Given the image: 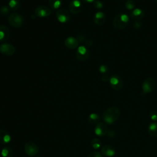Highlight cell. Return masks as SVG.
<instances>
[{
  "mask_svg": "<svg viewBox=\"0 0 157 157\" xmlns=\"http://www.w3.org/2000/svg\"><path fill=\"white\" fill-rule=\"evenodd\" d=\"M120 111L117 107H110L105 110L102 114V118L108 124L113 123L120 117Z\"/></svg>",
  "mask_w": 157,
  "mask_h": 157,
  "instance_id": "obj_1",
  "label": "cell"
},
{
  "mask_svg": "<svg viewBox=\"0 0 157 157\" xmlns=\"http://www.w3.org/2000/svg\"><path fill=\"white\" fill-rule=\"evenodd\" d=\"M129 18L126 14H118L113 20V25L115 28L118 29H122L126 27L128 24Z\"/></svg>",
  "mask_w": 157,
  "mask_h": 157,
  "instance_id": "obj_2",
  "label": "cell"
},
{
  "mask_svg": "<svg viewBox=\"0 0 157 157\" xmlns=\"http://www.w3.org/2000/svg\"><path fill=\"white\" fill-rule=\"evenodd\" d=\"M156 87V82L154 78L148 77L146 78L142 83V88L144 94L149 93L153 91Z\"/></svg>",
  "mask_w": 157,
  "mask_h": 157,
  "instance_id": "obj_3",
  "label": "cell"
},
{
  "mask_svg": "<svg viewBox=\"0 0 157 157\" xmlns=\"http://www.w3.org/2000/svg\"><path fill=\"white\" fill-rule=\"evenodd\" d=\"M8 22L9 25L14 28H19L23 23V18L21 15L17 13H12L8 17Z\"/></svg>",
  "mask_w": 157,
  "mask_h": 157,
  "instance_id": "obj_4",
  "label": "cell"
},
{
  "mask_svg": "<svg viewBox=\"0 0 157 157\" xmlns=\"http://www.w3.org/2000/svg\"><path fill=\"white\" fill-rule=\"evenodd\" d=\"M25 153L31 156L36 155L39 152L37 145L33 142H28L25 144L24 147Z\"/></svg>",
  "mask_w": 157,
  "mask_h": 157,
  "instance_id": "obj_5",
  "label": "cell"
},
{
  "mask_svg": "<svg viewBox=\"0 0 157 157\" xmlns=\"http://www.w3.org/2000/svg\"><path fill=\"white\" fill-rule=\"evenodd\" d=\"M110 84L113 90L118 91L122 88L123 86V82L120 76L114 75L110 78Z\"/></svg>",
  "mask_w": 157,
  "mask_h": 157,
  "instance_id": "obj_6",
  "label": "cell"
},
{
  "mask_svg": "<svg viewBox=\"0 0 157 157\" xmlns=\"http://www.w3.org/2000/svg\"><path fill=\"white\" fill-rule=\"evenodd\" d=\"M58 20L61 23H66L70 19L69 12L66 9H60L56 13Z\"/></svg>",
  "mask_w": 157,
  "mask_h": 157,
  "instance_id": "obj_7",
  "label": "cell"
},
{
  "mask_svg": "<svg viewBox=\"0 0 157 157\" xmlns=\"http://www.w3.org/2000/svg\"><path fill=\"white\" fill-rule=\"evenodd\" d=\"M35 14L38 17H48L51 13V10L50 8L44 6H41L36 7L34 10Z\"/></svg>",
  "mask_w": 157,
  "mask_h": 157,
  "instance_id": "obj_8",
  "label": "cell"
},
{
  "mask_svg": "<svg viewBox=\"0 0 157 157\" xmlns=\"http://www.w3.org/2000/svg\"><path fill=\"white\" fill-rule=\"evenodd\" d=\"M109 129L104 123H98L94 128V132L98 136H104L107 134Z\"/></svg>",
  "mask_w": 157,
  "mask_h": 157,
  "instance_id": "obj_9",
  "label": "cell"
},
{
  "mask_svg": "<svg viewBox=\"0 0 157 157\" xmlns=\"http://www.w3.org/2000/svg\"><path fill=\"white\" fill-rule=\"evenodd\" d=\"M15 49L13 45L9 44H4L0 47V52L5 55H12L15 53Z\"/></svg>",
  "mask_w": 157,
  "mask_h": 157,
  "instance_id": "obj_10",
  "label": "cell"
},
{
  "mask_svg": "<svg viewBox=\"0 0 157 157\" xmlns=\"http://www.w3.org/2000/svg\"><path fill=\"white\" fill-rule=\"evenodd\" d=\"M69 11L74 14L78 13L81 10V3L78 0H74L70 2L69 5Z\"/></svg>",
  "mask_w": 157,
  "mask_h": 157,
  "instance_id": "obj_11",
  "label": "cell"
},
{
  "mask_svg": "<svg viewBox=\"0 0 157 157\" xmlns=\"http://www.w3.org/2000/svg\"><path fill=\"white\" fill-rule=\"evenodd\" d=\"M66 47L70 49H75L78 47V42L77 39L74 37H68L64 42Z\"/></svg>",
  "mask_w": 157,
  "mask_h": 157,
  "instance_id": "obj_12",
  "label": "cell"
},
{
  "mask_svg": "<svg viewBox=\"0 0 157 157\" xmlns=\"http://www.w3.org/2000/svg\"><path fill=\"white\" fill-rule=\"evenodd\" d=\"M101 153L105 156L112 157L115 155V150L111 145H106L101 148Z\"/></svg>",
  "mask_w": 157,
  "mask_h": 157,
  "instance_id": "obj_13",
  "label": "cell"
},
{
  "mask_svg": "<svg viewBox=\"0 0 157 157\" xmlns=\"http://www.w3.org/2000/svg\"><path fill=\"white\" fill-rule=\"evenodd\" d=\"M11 140V136L9 133L4 130L0 129V143L7 144Z\"/></svg>",
  "mask_w": 157,
  "mask_h": 157,
  "instance_id": "obj_14",
  "label": "cell"
},
{
  "mask_svg": "<svg viewBox=\"0 0 157 157\" xmlns=\"http://www.w3.org/2000/svg\"><path fill=\"white\" fill-rule=\"evenodd\" d=\"M94 22L98 25H102L105 21V16L104 13L101 12H97L93 18Z\"/></svg>",
  "mask_w": 157,
  "mask_h": 157,
  "instance_id": "obj_15",
  "label": "cell"
},
{
  "mask_svg": "<svg viewBox=\"0 0 157 157\" xmlns=\"http://www.w3.org/2000/svg\"><path fill=\"white\" fill-rule=\"evenodd\" d=\"M144 16V13L140 9H135L132 10L131 14V18L135 21H140Z\"/></svg>",
  "mask_w": 157,
  "mask_h": 157,
  "instance_id": "obj_16",
  "label": "cell"
},
{
  "mask_svg": "<svg viewBox=\"0 0 157 157\" xmlns=\"http://www.w3.org/2000/svg\"><path fill=\"white\" fill-rule=\"evenodd\" d=\"M9 36V30L5 25L0 26V40H6Z\"/></svg>",
  "mask_w": 157,
  "mask_h": 157,
  "instance_id": "obj_17",
  "label": "cell"
},
{
  "mask_svg": "<svg viewBox=\"0 0 157 157\" xmlns=\"http://www.w3.org/2000/svg\"><path fill=\"white\" fill-rule=\"evenodd\" d=\"M148 134L153 137H157V123H151L148 128Z\"/></svg>",
  "mask_w": 157,
  "mask_h": 157,
  "instance_id": "obj_18",
  "label": "cell"
},
{
  "mask_svg": "<svg viewBox=\"0 0 157 157\" xmlns=\"http://www.w3.org/2000/svg\"><path fill=\"white\" fill-rule=\"evenodd\" d=\"M1 155L2 157H12L13 150L9 147H5L1 150Z\"/></svg>",
  "mask_w": 157,
  "mask_h": 157,
  "instance_id": "obj_19",
  "label": "cell"
},
{
  "mask_svg": "<svg viewBox=\"0 0 157 157\" xmlns=\"http://www.w3.org/2000/svg\"><path fill=\"white\" fill-rule=\"evenodd\" d=\"M48 4L53 9H56L60 7L61 0H48Z\"/></svg>",
  "mask_w": 157,
  "mask_h": 157,
  "instance_id": "obj_20",
  "label": "cell"
},
{
  "mask_svg": "<svg viewBox=\"0 0 157 157\" xmlns=\"http://www.w3.org/2000/svg\"><path fill=\"white\" fill-rule=\"evenodd\" d=\"M99 119H100L99 116L98 114L94 113L90 114L88 117V121L92 124L98 123Z\"/></svg>",
  "mask_w": 157,
  "mask_h": 157,
  "instance_id": "obj_21",
  "label": "cell"
},
{
  "mask_svg": "<svg viewBox=\"0 0 157 157\" xmlns=\"http://www.w3.org/2000/svg\"><path fill=\"white\" fill-rule=\"evenodd\" d=\"M89 56H90V52H89V50L85 54H83V55L79 54L77 52L76 53V57H77V58L80 61H85L86 59H87L88 58Z\"/></svg>",
  "mask_w": 157,
  "mask_h": 157,
  "instance_id": "obj_22",
  "label": "cell"
},
{
  "mask_svg": "<svg viewBox=\"0 0 157 157\" xmlns=\"http://www.w3.org/2000/svg\"><path fill=\"white\" fill-rule=\"evenodd\" d=\"M91 145L94 149H98L101 147V142L99 139L94 138L91 141Z\"/></svg>",
  "mask_w": 157,
  "mask_h": 157,
  "instance_id": "obj_23",
  "label": "cell"
},
{
  "mask_svg": "<svg viewBox=\"0 0 157 157\" xmlns=\"http://www.w3.org/2000/svg\"><path fill=\"white\" fill-rule=\"evenodd\" d=\"M136 6V3L133 0H128L125 3V7L129 10L133 9Z\"/></svg>",
  "mask_w": 157,
  "mask_h": 157,
  "instance_id": "obj_24",
  "label": "cell"
},
{
  "mask_svg": "<svg viewBox=\"0 0 157 157\" xmlns=\"http://www.w3.org/2000/svg\"><path fill=\"white\" fill-rule=\"evenodd\" d=\"M18 2L17 0H10L9 2V6L12 9H17L18 7Z\"/></svg>",
  "mask_w": 157,
  "mask_h": 157,
  "instance_id": "obj_25",
  "label": "cell"
},
{
  "mask_svg": "<svg viewBox=\"0 0 157 157\" xmlns=\"http://www.w3.org/2000/svg\"><path fill=\"white\" fill-rule=\"evenodd\" d=\"M88 51V50H87L85 47H84V46H80V47H78L77 52L79 54L83 55V54H85Z\"/></svg>",
  "mask_w": 157,
  "mask_h": 157,
  "instance_id": "obj_26",
  "label": "cell"
},
{
  "mask_svg": "<svg viewBox=\"0 0 157 157\" xmlns=\"http://www.w3.org/2000/svg\"><path fill=\"white\" fill-rule=\"evenodd\" d=\"M78 40V42H85L86 40V36L83 34V33H79L77 35V37L76 38Z\"/></svg>",
  "mask_w": 157,
  "mask_h": 157,
  "instance_id": "obj_27",
  "label": "cell"
},
{
  "mask_svg": "<svg viewBox=\"0 0 157 157\" xmlns=\"http://www.w3.org/2000/svg\"><path fill=\"white\" fill-rule=\"evenodd\" d=\"M150 118L153 120V121H156L157 120V111L153 110L150 113Z\"/></svg>",
  "mask_w": 157,
  "mask_h": 157,
  "instance_id": "obj_28",
  "label": "cell"
},
{
  "mask_svg": "<svg viewBox=\"0 0 157 157\" xmlns=\"http://www.w3.org/2000/svg\"><path fill=\"white\" fill-rule=\"evenodd\" d=\"M87 157H102V156L98 151H93L90 153Z\"/></svg>",
  "mask_w": 157,
  "mask_h": 157,
  "instance_id": "obj_29",
  "label": "cell"
},
{
  "mask_svg": "<svg viewBox=\"0 0 157 157\" xmlns=\"http://www.w3.org/2000/svg\"><path fill=\"white\" fill-rule=\"evenodd\" d=\"M134 28L136 29H139L142 27V23L140 21H135V22L133 24Z\"/></svg>",
  "mask_w": 157,
  "mask_h": 157,
  "instance_id": "obj_30",
  "label": "cell"
},
{
  "mask_svg": "<svg viewBox=\"0 0 157 157\" xmlns=\"http://www.w3.org/2000/svg\"><path fill=\"white\" fill-rule=\"evenodd\" d=\"M93 5H94V7H96L97 9H101L102 7V6H103L102 3L101 1H94Z\"/></svg>",
  "mask_w": 157,
  "mask_h": 157,
  "instance_id": "obj_31",
  "label": "cell"
},
{
  "mask_svg": "<svg viewBox=\"0 0 157 157\" xmlns=\"http://www.w3.org/2000/svg\"><path fill=\"white\" fill-rule=\"evenodd\" d=\"M108 70V67L104 65H102L99 67V71L101 73H105Z\"/></svg>",
  "mask_w": 157,
  "mask_h": 157,
  "instance_id": "obj_32",
  "label": "cell"
},
{
  "mask_svg": "<svg viewBox=\"0 0 157 157\" xmlns=\"http://www.w3.org/2000/svg\"><path fill=\"white\" fill-rule=\"evenodd\" d=\"M106 136L109 137H110V138H112V137H114L115 136V132L112 131V130H109Z\"/></svg>",
  "mask_w": 157,
  "mask_h": 157,
  "instance_id": "obj_33",
  "label": "cell"
},
{
  "mask_svg": "<svg viewBox=\"0 0 157 157\" xmlns=\"http://www.w3.org/2000/svg\"><path fill=\"white\" fill-rule=\"evenodd\" d=\"M9 11V9L7 7H2L0 9V12L2 14H6Z\"/></svg>",
  "mask_w": 157,
  "mask_h": 157,
  "instance_id": "obj_34",
  "label": "cell"
},
{
  "mask_svg": "<svg viewBox=\"0 0 157 157\" xmlns=\"http://www.w3.org/2000/svg\"><path fill=\"white\" fill-rule=\"evenodd\" d=\"M93 44V40H91V39H88L85 41V45L87 47H90Z\"/></svg>",
  "mask_w": 157,
  "mask_h": 157,
  "instance_id": "obj_35",
  "label": "cell"
},
{
  "mask_svg": "<svg viewBox=\"0 0 157 157\" xmlns=\"http://www.w3.org/2000/svg\"><path fill=\"white\" fill-rule=\"evenodd\" d=\"M101 79H102L103 81H104V82H107V81L109 80V76H107V75H103V76L102 77Z\"/></svg>",
  "mask_w": 157,
  "mask_h": 157,
  "instance_id": "obj_36",
  "label": "cell"
},
{
  "mask_svg": "<svg viewBox=\"0 0 157 157\" xmlns=\"http://www.w3.org/2000/svg\"><path fill=\"white\" fill-rule=\"evenodd\" d=\"M84 1H86V2H93L94 0H84Z\"/></svg>",
  "mask_w": 157,
  "mask_h": 157,
  "instance_id": "obj_37",
  "label": "cell"
},
{
  "mask_svg": "<svg viewBox=\"0 0 157 157\" xmlns=\"http://www.w3.org/2000/svg\"><path fill=\"white\" fill-rule=\"evenodd\" d=\"M36 157H42V156H36Z\"/></svg>",
  "mask_w": 157,
  "mask_h": 157,
  "instance_id": "obj_38",
  "label": "cell"
},
{
  "mask_svg": "<svg viewBox=\"0 0 157 157\" xmlns=\"http://www.w3.org/2000/svg\"><path fill=\"white\" fill-rule=\"evenodd\" d=\"M155 1L156 2V3H157V0H155Z\"/></svg>",
  "mask_w": 157,
  "mask_h": 157,
  "instance_id": "obj_39",
  "label": "cell"
}]
</instances>
